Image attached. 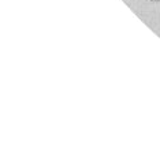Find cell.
<instances>
[{
  "label": "cell",
  "instance_id": "1",
  "mask_svg": "<svg viewBox=\"0 0 160 160\" xmlns=\"http://www.w3.org/2000/svg\"><path fill=\"white\" fill-rule=\"evenodd\" d=\"M151 2H160V0H151Z\"/></svg>",
  "mask_w": 160,
  "mask_h": 160
}]
</instances>
